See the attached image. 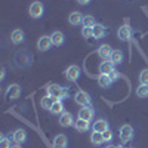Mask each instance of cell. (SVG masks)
I'll list each match as a JSON object with an SVG mask.
<instances>
[{"label": "cell", "instance_id": "obj_1", "mask_svg": "<svg viewBox=\"0 0 148 148\" xmlns=\"http://www.w3.org/2000/svg\"><path fill=\"white\" fill-rule=\"evenodd\" d=\"M47 95H52L53 98H58L61 101L68 96V92L59 84H51V86H47Z\"/></svg>", "mask_w": 148, "mask_h": 148}, {"label": "cell", "instance_id": "obj_2", "mask_svg": "<svg viewBox=\"0 0 148 148\" xmlns=\"http://www.w3.org/2000/svg\"><path fill=\"white\" fill-rule=\"evenodd\" d=\"M119 136H120V141L123 144L130 142L132 138H133V127L130 125H123L119 130Z\"/></svg>", "mask_w": 148, "mask_h": 148}, {"label": "cell", "instance_id": "obj_3", "mask_svg": "<svg viewBox=\"0 0 148 148\" xmlns=\"http://www.w3.org/2000/svg\"><path fill=\"white\" fill-rule=\"evenodd\" d=\"M43 12H45V6H43V3H40V2H33V3L30 5V8H28V14H30V16L34 18V19L42 18Z\"/></svg>", "mask_w": 148, "mask_h": 148}, {"label": "cell", "instance_id": "obj_4", "mask_svg": "<svg viewBox=\"0 0 148 148\" xmlns=\"http://www.w3.org/2000/svg\"><path fill=\"white\" fill-rule=\"evenodd\" d=\"M74 99L76 102L82 107H86V105H90V95L84 90H79L76 95H74Z\"/></svg>", "mask_w": 148, "mask_h": 148}, {"label": "cell", "instance_id": "obj_5", "mask_svg": "<svg viewBox=\"0 0 148 148\" xmlns=\"http://www.w3.org/2000/svg\"><path fill=\"white\" fill-rule=\"evenodd\" d=\"M80 74H82V71H80V68H79L77 65H70V67L65 70V77H67V80H70V82H76V80L80 77Z\"/></svg>", "mask_w": 148, "mask_h": 148}, {"label": "cell", "instance_id": "obj_6", "mask_svg": "<svg viewBox=\"0 0 148 148\" xmlns=\"http://www.w3.org/2000/svg\"><path fill=\"white\" fill-rule=\"evenodd\" d=\"M51 46H53L51 36H42L40 39H39V42H37V47H39V51H42V52L49 51V49H51Z\"/></svg>", "mask_w": 148, "mask_h": 148}, {"label": "cell", "instance_id": "obj_7", "mask_svg": "<svg viewBox=\"0 0 148 148\" xmlns=\"http://www.w3.org/2000/svg\"><path fill=\"white\" fill-rule=\"evenodd\" d=\"M79 119H83V120H88L90 121L93 119V108L90 105H86V107H82L79 110Z\"/></svg>", "mask_w": 148, "mask_h": 148}, {"label": "cell", "instance_id": "obj_8", "mask_svg": "<svg viewBox=\"0 0 148 148\" xmlns=\"http://www.w3.org/2000/svg\"><path fill=\"white\" fill-rule=\"evenodd\" d=\"M59 125L62 127H70V126H74V119H73V114L71 113H64L59 116Z\"/></svg>", "mask_w": 148, "mask_h": 148}, {"label": "cell", "instance_id": "obj_9", "mask_svg": "<svg viewBox=\"0 0 148 148\" xmlns=\"http://www.w3.org/2000/svg\"><path fill=\"white\" fill-rule=\"evenodd\" d=\"M114 71V64L111 62V59H104V62L99 64V74H111Z\"/></svg>", "mask_w": 148, "mask_h": 148}, {"label": "cell", "instance_id": "obj_10", "mask_svg": "<svg viewBox=\"0 0 148 148\" xmlns=\"http://www.w3.org/2000/svg\"><path fill=\"white\" fill-rule=\"evenodd\" d=\"M21 95V88L19 84H10L8 90H6V96L9 98V99H16V98H19Z\"/></svg>", "mask_w": 148, "mask_h": 148}, {"label": "cell", "instance_id": "obj_11", "mask_svg": "<svg viewBox=\"0 0 148 148\" xmlns=\"http://www.w3.org/2000/svg\"><path fill=\"white\" fill-rule=\"evenodd\" d=\"M117 36H119V39H120V40L126 42V40H129V39H130V36H132V28H130L129 25H123V27H120V28H119Z\"/></svg>", "mask_w": 148, "mask_h": 148}, {"label": "cell", "instance_id": "obj_12", "mask_svg": "<svg viewBox=\"0 0 148 148\" xmlns=\"http://www.w3.org/2000/svg\"><path fill=\"white\" fill-rule=\"evenodd\" d=\"M110 127H108V121L107 120H104V119H99V120H96L95 123H93V126H92V130L93 132H105V130H108Z\"/></svg>", "mask_w": 148, "mask_h": 148}, {"label": "cell", "instance_id": "obj_13", "mask_svg": "<svg viewBox=\"0 0 148 148\" xmlns=\"http://www.w3.org/2000/svg\"><path fill=\"white\" fill-rule=\"evenodd\" d=\"M113 51L114 49H111L110 45H102V46H99V49H98V55H99L102 59H110Z\"/></svg>", "mask_w": 148, "mask_h": 148}, {"label": "cell", "instance_id": "obj_14", "mask_svg": "<svg viewBox=\"0 0 148 148\" xmlns=\"http://www.w3.org/2000/svg\"><path fill=\"white\" fill-rule=\"evenodd\" d=\"M83 15L80 14V12H71L70 14V16H68V22L71 24V25H80V24L83 22Z\"/></svg>", "mask_w": 148, "mask_h": 148}, {"label": "cell", "instance_id": "obj_15", "mask_svg": "<svg viewBox=\"0 0 148 148\" xmlns=\"http://www.w3.org/2000/svg\"><path fill=\"white\" fill-rule=\"evenodd\" d=\"M12 139H14L16 144H22V142H25V139H27L25 130H24V129H16L14 133H12Z\"/></svg>", "mask_w": 148, "mask_h": 148}, {"label": "cell", "instance_id": "obj_16", "mask_svg": "<svg viewBox=\"0 0 148 148\" xmlns=\"http://www.w3.org/2000/svg\"><path fill=\"white\" fill-rule=\"evenodd\" d=\"M74 127H76V130H79V132H86L90 127V125H89L88 120L77 119V120H74Z\"/></svg>", "mask_w": 148, "mask_h": 148}, {"label": "cell", "instance_id": "obj_17", "mask_svg": "<svg viewBox=\"0 0 148 148\" xmlns=\"http://www.w3.org/2000/svg\"><path fill=\"white\" fill-rule=\"evenodd\" d=\"M10 40H12V43L14 45H19V43H22L24 42V31L22 30H14L12 31V34H10Z\"/></svg>", "mask_w": 148, "mask_h": 148}, {"label": "cell", "instance_id": "obj_18", "mask_svg": "<svg viewBox=\"0 0 148 148\" xmlns=\"http://www.w3.org/2000/svg\"><path fill=\"white\" fill-rule=\"evenodd\" d=\"M68 144V139L65 135H56L53 138V147L55 148H65Z\"/></svg>", "mask_w": 148, "mask_h": 148}, {"label": "cell", "instance_id": "obj_19", "mask_svg": "<svg viewBox=\"0 0 148 148\" xmlns=\"http://www.w3.org/2000/svg\"><path fill=\"white\" fill-rule=\"evenodd\" d=\"M51 39H52V45L53 46H61L64 43V34L61 33V31H53L52 34H51Z\"/></svg>", "mask_w": 148, "mask_h": 148}, {"label": "cell", "instance_id": "obj_20", "mask_svg": "<svg viewBox=\"0 0 148 148\" xmlns=\"http://www.w3.org/2000/svg\"><path fill=\"white\" fill-rule=\"evenodd\" d=\"M49 111H51L52 114H55V116H61V114L64 113V104L61 102L59 99H56V101L53 102V105L51 107V110H49Z\"/></svg>", "mask_w": 148, "mask_h": 148}, {"label": "cell", "instance_id": "obj_21", "mask_svg": "<svg viewBox=\"0 0 148 148\" xmlns=\"http://www.w3.org/2000/svg\"><path fill=\"white\" fill-rule=\"evenodd\" d=\"M93 30V37L95 39H102V37L105 36V27L101 25V24H95V25L92 27Z\"/></svg>", "mask_w": 148, "mask_h": 148}, {"label": "cell", "instance_id": "obj_22", "mask_svg": "<svg viewBox=\"0 0 148 148\" xmlns=\"http://www.w3.org/2000/svg\"><path fill=\"white\" fill-rule=\"evenodd\" d=\"M56 99L52 96V95H46V96H43L42 98V108H45V110H51V107L53 105V102H55Z\"/></svg>", "mask_w": 148, "mask_h": 148}, {"label": "cell", "instance_id": "obj_23", "mask_svg": "<svg viewBox=\"0 0 148 148\" xmlns=\"http://www.w3.org/2000/svg\"><path fill=\"white\" fill-rule=\"evenodd\" d=\"M110 59H111V62H113L114 65L123 62V52L119 51V49H114L113 53H111V58H110Z\"/></svg>", "mask_w": 148, "mask_h": 148}, {"label": "cell", "instance_id": "obj_24", "mask_svg": "<svg viewBox=\"0 0 148 148\" xmlns=\"http://www.w3.org/2000/svg\"><path fill=\"white\" fill-rule=\"evenodd\" d=\"M113 83L110 79V76H107V74H99L98 76V84L101 86V88H108V86Z\"/></svg>", "mask_w": 148, "mask_h": 148}, {"label": "cell", "instance_id": "obj_25", "mask_svg": "<svg viewBox=\"0 0 148 148\" xmlns=\"http://www.w3.org/2000/svg\"><path fill=\"white\" fill-rule=\"evenodd\" d=\"M90 141H92V144H93V145H101V144H104L102 133H101V132H93V130H92Z\"/></svg>", "mask_w": 148, "mask_h": 148}, {"label": "cell", "instance_id": "obj_26", "mask_svg": "<svg viewBox=\"0 0 148 148\" xmlns=\"http://www.w3.org/2000/svg\"><path fill=\"white\" fill-rule=\"evenodd\" d=\"M138 98H147L148 96V84H139L136 89Z\"/></svg>", "mask_w": 148, "mask_h": 148}, {"label": "cell", "instance_id": "obj_27", "mask_svg": "<svg viewBox=\"0 0 148 148\" xmlns=\"http://www.w3.org/2000/svg\"><path fill=\"white\" fill-rule=\"evenodd\" d=\"M82 24H83V27H93L96 22H95V18H93V16L88 15V16L83 18V22H82Z\"/></svg>", "mask_w": 148, "mask_h": 148}, {"label": "cell", "instance_id": "obj_28", "mask_svg": "<svg viewBox=\"0 0 148 148\" xmlns=\"http://www.w3.org/2000/svg\"><path fill=\"white\" fill-rule=\"evenodd\" d=\"M139 83L141 84H148V70H142L139 73Z\"/></svg>", "mask_w": 148, "mask_h": 148}, {"label": "cell", "instance_id": "obj_29", "mask_svg": "<svg viewBox=\"0 0 148 148\" xmlns=\"http://www.w3.org/2000/svg\"><path fill=\"white\" fill-rule=\"evenodd\" d=\"M82 34H83L84 39H90V37H93V30H92V27H83Z\"/></svg>", "mask_w": 148, "mask_h": 148}, {"label": "cell", "instance_id": "obj_30", "mask_svg": "<svg viewBox=\"0 0 148 148\" xmlns=\"http://www.w3.org/2000/svg\"><path fill=\"white\" fill-rule=\"evenodd\" d=\"M10 147H12L10 139L6 136H2V139H0V148H10Z\"/></svg>", "mask_w": 148, "mask_h": 148}, {"label": "cell", "instance_id": "obj_31", "mask_svg": "<svg viewBox=\"0 0 148 148\" xmlns=\"http://www.w3.org/2000/svg\"><path fill=\"white\" fill-rule=\"evenodd\" d=\"M102 138H104V142H110L111 139H113V132H111L110 129L102 132Z\"/></svg>", "mask_w": 148, "mask_h": 148}, {"label": "cell", "instance_id": "obj_32", "mask_svg": "<svg viewBox=\"0 0 148 148\" xmlns=\"http://www.w3.org/2000/svg\"><path fill=\"white\" fill-rule=\"evenodd\" d=\"M108 76H110V79H111V82H116L117 79H119V73L114 70L113 73H111V74H108Z\"/></svg>", "mask_w": 148, "mask_h": 148}, {"label": "cell", "instance_id": "obj_33", "mask_svg": "<svg viewBox=\"0 0 148 148\" xmlns=\"http://www.w3.org/2000/svg\"><path fill=\"white\" fill-rule=\"evenodd\" d=\"M77 3H80V5H88V3H90V0H77Z\"/></svg>", "mask_w": 148, "mask_h": 148}, {"label": "cell", "instance_id": "obj_34", "mask_svg": "<svg viewBox=\"0 0 148 148\" xmlns=\"http://www.w3.org/2000/svg\"><path fill=\"white\" fill-rule=\"evenodd\" d=\"M0 79H2V80L5 79V70H2V76H0Z\"/></svg>", "mask_w": 148, "mask_h": 148}, {"label": "cell", "instance_id": "obj_35", "mask_svg": "<svg viewBox=\"0 0 148 148\" xmlns=\"http://www.w3.org/2000/svg\"><path fill=\"white\" fill-rule=\"evenodd\" d=\"M10 148H22V147H21V145H12Z\"/></svg>", "mask_w": 148, "mask_h": 148}, {"label": "cell", "instance_id": "obj_36", "mask_svg": "<svg viewBox=\"0 0 148 148\" xmlns=\"http://www.w3.org/2000/svg\"><path fill=\"white\" fill-rule=\"evenodd\" d=\"M117 148H121V147H117Z\"/></svg>", "mask_w": 148, "mask_h": 148}]
</instances>
